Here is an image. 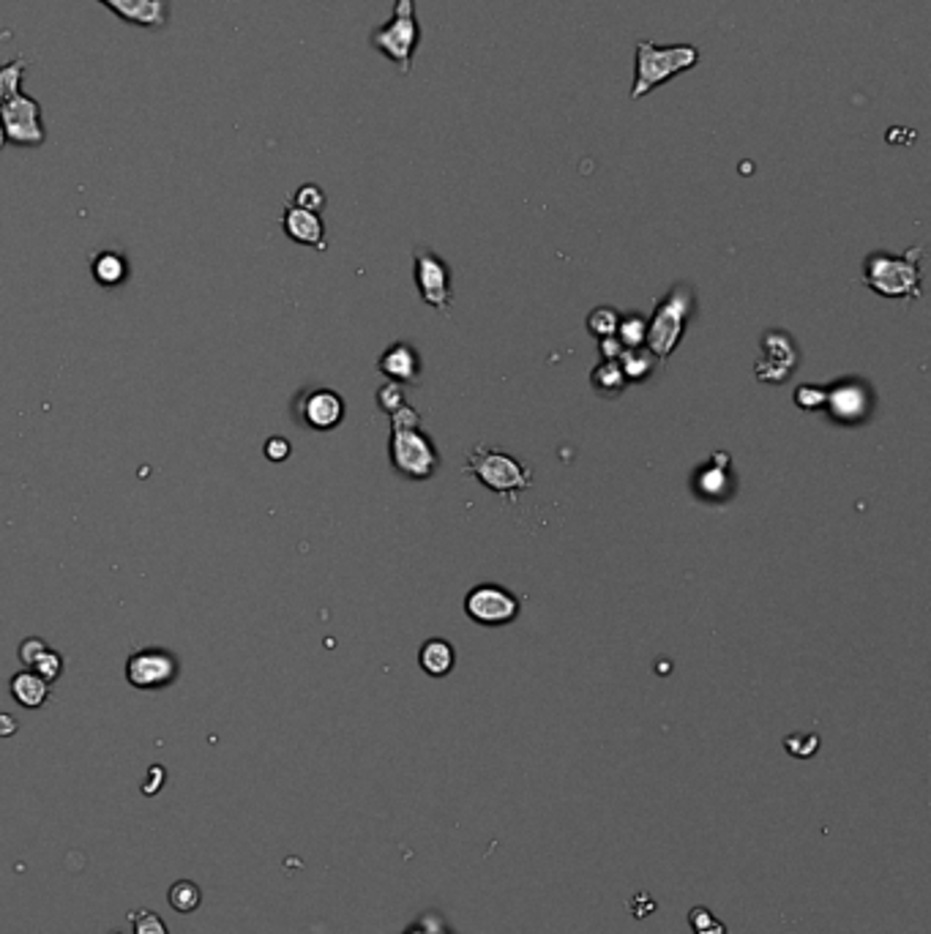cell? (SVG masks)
Here are the masks:
<instances>
[{
  "instance_id": "cell-1",
  "label": "cell",
  "mask_w": 931,
  "mask_h": 934,
  "mask_svg": "<svg viewBox=\"0 0 931 934\" xmlns=\"http://www.w3.org/2000/svg\"><path fill=\"white\" fill-rule=\"evenodd\" d=\"M28 66L25 61H11L0 66V126L6 143L20 148H39L47 143V129L41 121V104L22 91Z\"/></svg>"
},
{
  "instance_id": "cell-2",
  "label": "cell",
  "mask_w": 931,
  "mask_h": 934,
  "mask_svg": "<svg viewBox=\"0 0 931 934\" xmlns=\"http://www.w3.org/2000/svg\"><path fill=\"white\" fill-rule=\"evenodd\" d=\"M703 52L694 44H672L658 47L653 41L640 39L636 41V74L632 88V102H640L647 93L656 88L667 85L669 80L681 78V74L692 72L699 63Z\"/></svg>"
},
{
  "instance_id": "cell-3",
  "label": "cell",
  "mask_w": 931,
  "mask_h": 934,
  "mask_svg": "<svg viewBox=\"0 0 931 934\" xmlns=\"http://www.w3.org/2000/svg\"><path fill=\"white\" fill-rule=\"evenodd\" d=\"M921 260V246H912L904 255L874 252L863 263V285L882 298H904V301L912 298L915 301L923 290Z\"/></svg>"
},
{
  "instance_id": "cell-4",
  "label": "cell",
  "mask_w": 931,
  "mask_h": 934,
  "mask_svg": "<svg viewBox=\"0 0 931 934\" xmlns=\"http://www.w3.org/2000/svg\"><path fill=\"white\" fill-rule=\"evenodd\" d=\"M464 475L479 479L489 492L505 497L509 503L520 501V495L533 486V470L522 460L505 454V451L487 449V445H475L473 451H468Z\"/></svg>"
},
{
  "instance_id": "cell-5",
  "label": "cell",
  "mask_w": 931,
  "mask_h": 934,
  "mask_svg": "<svg viewBox=\"0 0 931 934\" xmlns=\"http://www.w3.org/2000/svg\"><path fill=\"white\" fill-rule=\"evenodd\" d=\"M423 31L416 14V0H393V14L386 25L375 28L369 44L380 52L382 58L399 69V74L412 72V58L421 47Z\"/></svg>"
},
{
  "instance_id": "cell-6",
  "label": "cell",
  "mask_w": 931,
  "mask_h": 934,
  "mask_svg": "<svg viewBox=\"0 0 931 934\" xmlns=\"http://www.w3.org/2000/svg\"><path fill=\"white\" fill-rule=\"evenodd\" d=\"M694 296L688 287H675L667 298L658 301L656 311L651 317V326H647L645 348L664 361L675 352L677 345H681L683 331H686V322L692 317Z\"/></svg>"
},
{
  "instance_id": "cell-7",
  "label": "cell",
  "mask_w": 931,
  "mask_h": 934,
  "mask_svg": "<svg viewBox=\"0 0 931 934\" xmlns=\"http://www.w3.org/2000/svg\"><path fill=\"white\" fill-rule=\"evenodd\" d=\"M391 465L412 481L432 479L440 465V454L432 438L421 427H391Z\"/></svg>"
},
{
  "instance_id": "cell-8",
  "label": "cell",
  "mask_w": 931,
  "mask_h": 934,
  "mask_svg": "<svg viewBox=\"0 0 931 934\" xmlns=\"http://www.w3.org/2000/svg\"><path fill=\"white\" fill-rule=\"evenodd\" d=\"M181 661L178 656L162 648H145L129 656L126 661V680L140 691L167 689L178 680Z\"/></svg>"
},
{
  "instance_id": "cell-9",
  "label": "cell",
  "mask_w": 931,
  "mask_h": 934,
  "mask_svg": "<svg viewBox=\"0 0 931 934\" xmlns=\"http://www.w3.org/2000/svg\"><path fill=\"white\" fill-rule=\"evenodd\" d=\"M412 260H416V285L418 290H421L423 304H429V307L438 309L440 315H446L453 301L451 268H448V263L438 252L423 249V246H418Z\"/></svg>"
},
{
  "instance_id": "cell-10",
  "label": "cell",
  "mask_w": 931,
  "mask_h": 934,
  "mask_svg": "<svg viewBox=\"0 0 931 934\" xmlns=\"http://www.w3.org/2000/svg\"><path fill=\"white\" fill-rule=\"evenodd\" d=\"M464 613L481 626H505L520 615V598L500 585H479L464 596Z\"/></svg>"
},
{
  "instance_id": "cell-11",
  "label": "cell",
  "mask_w": 931,
  "mask_h": 934,
  "mask_svg": "<svg viewBox=\"0 0 931 934\" xmlns=\"http://www.w3.org/2000/svg\"><path fill=\"white\" fill-rule=\"evenodd\" d=\"M825 408H828L830 419L839 424H860L871 410L869 386L860 380H841L828 389Z\"/></svg>"
},
{
  "instance_id": "cell-12",
  "label": "cell",
  "mask_w": 931,
  "mask_h": 934,
  "mask_svg": "<svg viewBox=\"0 0 931 934\" xmlns=\"http://www.w3.org/2000/svg\"><path fill=\"white\" fill-rule=\"evenodd\" d=\"M298 413L300 421L309 429L328 432V429H336L345 419V399L331 389H315L300 399Z\"/></svg>"
},
{
  "instance_id": "cell-13",
  "label": "cell",
  "mask_w": 931,
  "mask_h": 934,
  "mask_svg": "<svg viewBox=\"0 0 931 934\" xmlns=\"http://www.w3.org/2000/svg\"><path fill=\"white\" fill-rule=\"evenodd\" d=\"M795 363H798V350L789 342L787 333H768L763 339V358L757 363V374L765 383H784Z\"/></svg>"
},
{
  "instance_id": "cell-14",
  "label": "cell",
  "mask_w": 931,
  "mask_h": 934,
  "mask_svg": "<svg viewBox=\"0 0 931 934\" xmlns=\"http://www.w3.org/2000/svg\"><path fill=\"white\" fill-rule=\"evenodd\" d=\"M117 20L137 28H164L170 22V0H96Z\"/></svg>"
},
{
  "instance_id": "cell-15",
  "label": "cell",
  "mask_w": 931,
  "mask_h": 934,
  "mask_svg": "<svg viewBox=\"0 0 931 934\" xmlns=\"http://www.w3.org/2000/svg\"><path fill=\"white\" fill-rule=\"evenodd\" d=\"M377 369H380L391 383H399V386L421 383V358H418V352L405 342L391 345V348L382 352L380 361H377Z\"/></svg>"
},
{
  "instance_id": "cell-16",
  "label": "cell",
  "mask_w": 931,
  "mask_h": 934,
  "mask_svg": "<svg viewBox=\"0 0 931 934\" xmlns=\"http://www.w3.org/2000/svg\"><path fill=\"white\" fill-rule=\"evenodd\" d=\"M282 227H285L287 238H293L296 244L320 252L326 249V225H323L320 214H311V211L298 208V205H287Z\"/></svg>"
},
{
  "instance_id": "cell-17",
  "label": "cell",
  "mask_w": 931,
  "mask_h": 934,
  "mask_svg": "<svg viewBox=\"0 0 931 934\" xmlns=\"http://www.w3.org/2000/svg\"><path fill=\"white\" fill-rule=\"evenodd\" d=\"M20 661L25 664L31 673L41 675L47 684H55L58 675L63 673V656L58 650H52L44 639L28 637L22 639L20 645Z\"/></svg>"
},
{
  "instance_id": "cell-18",
  "label": "cell",
  "mask_w": 931,
  "mask_h": 934,
  "mask_svg": "<svg viewBox=\"0 0 931 934\" xmlns=\"http://www.w3.org/2000/svg\"><path fill=\"white\" fill-rule=\"evenodd\" d=\"M9 689H11V697H14V700L28 710H39L41 705L50 700V684H47L41 675L31 673V669L17 673L14 678H11Z\"/></svg>"
},
{
  "instance_id": "cell-19",
  "label": "cell",
  "mask_w": 931,
  "mask_h": 934,
  "mask_svg": "<svg viewBox=\"0 0 931 934\" xmlns=\"http://www.w3.org/2000/svg\"><path fill=\"white\" fill-rule=\"evenodd\" d=\"M418 664L432 678H446L453 669V648L446 639H429V643H423L421 654H418Z\"/></svg>"
},
{
  "instance_id": "cell-20",
  "label": "cell",
  "mask_w": 931,
  "mask_h": 934,
  "mask_svg": "<svg viewBox=\"0 0 931 934\" xmlns=\"http://www.w3.org/2000/svg\"><path fill=\"white\" fill-rule=\"evenodd\" d=\"M591 383H593V389H596L598 397L615 399V397H621L623 391H626L628 380H626V374H623L621 363H617V361H601L598 367L593 369Z\"/></svg>"
},
{
  "instance_id": "cell-21",
  "label": "cell",
  "mask_w": 931,
  "mask_h": 934,
  "mask_svg": "<svg viewBox=\"0 0 931 934\" xmlns=\"http://www.w3.org/2000/svg\"><path fill=\"white\" fill-rule=\"evenodd\" d=\"M656 361L658 358L653 356L645 345H642V348H623L621 358H617L623 374H626V380H632V383H642V380L651 378V372L656 369Z\"/></svg>"
},
{
  "instance_id": "cell-22",
  "label": "cell",
  "mask_w": 931,
  "mask_h": 934,
  "mask_svg": "<svg viewBox=\"0 0 931 934\" xmlns=\"http://www.w3.org/2000/svg\"><path fill=\"white\" fill-rule=\"evenodd\" d=\"M91 274L102 287H117L123 279H126L129 266L117 252H102V255L93 257Z\"/></svg>"
},
{
  "instance_id": "cell-23",
  "label": "cell",
  "mask_w": 931,
  "mask_h": 934,
  "mask_svg": "<svg viewBox=\"0 0 931 934\" xmlns=\"http://www.w3.org/2000/svg\"><path fill=\"white\" fill-rule=\"evenodd\" d=\"M167 902L175 913L188 915L203 904V891H200V885L192 883V880H178V883L170 885Z\"/></svg>"
},
{
  "instance_id": "cell-24",
  "label": "cell",
  "mask_w": 931,
  "mask_h": 934,
  "mask_svg": "<svg viewBox=\"0 0 931 934\" xmlns=\"http://www.w3.org/2000/svg\"><path fill=\"white\" fill-rule=\"evenodd\" d=\"M729 486H733V481H729L727 465H708L697 473V492L699 495L713 497V501H718L722 495H729Z\"/></svg>"
},
{
  "instance_id": "cell-25",
  "label": "cell",
  "mask_w": 931,
  "mask_h": 934,
  "mask_svg": "<svg viewBox=\"0 0 931 934\" xmlns=\"http://www.w3.org/2000/svg\"><path fill=\"white\" fill-rule=\"evenodd\" d=\"M617 333H621V342L623 348H642L645 345V337H647V322L642 315H626L621 317V322H617Z\"/></svg>"
},
{
  "instance_id": "cell-26",
  "label": "cell",
  "mask_w": 931,
  "mask_h": 934,
  "mask_svg": "<svg viewBox=\"0 0 931 934\" xmlns=\"http://www.w3.org/2000/svg\"><path fill=\"white\" fill-rule=\"evenodd\" d=\"M617 322H621V315H617L615 309L598 307V309L591 311V317H587V331H591L596 339L615 337Z\"/></svg>"
},
{
  "instance_id": "cell-27",
  "label": "cell",
  "mask_w": 931,
  "mask_h": 934,
  "mask_svg": "<svg viewBox=\"0 0 931 934\" xmlns=\"http://www.w3.org/2000/svg\"><path fill=\"white\" fill-rule=\"evenodd\" d=\"M129 924H132L134 934H170L167 924L162 921V915L145 907L132 910V913H129Z\"/></svg>"
},
{
  "instance_id": "cell-28",
  "label": "cell",
  "mask_w": 931,
  "mask_h": 934,
  "mask_svg": "<svg viewBox=\"0 0 931 934\" xmlns=\"http://www.w3.org/2000/svg\"><path fill=\"white\" fill-rule=\"evenodd\" d=\"M402 934H453V930H451V924L446 921V915L429 910V913L418 915V918L412 921V924Z\"/></svg>"
},
{
  "instance_id": "cell-29",
  "label": "cell",
  "mask_w": 931,
  "mask_h": 934,
  "mask_svg": "<svg viewBox=\"0 0 931 934\" xmlns=\"http://www.w3.org/2000/svg\"><path fill=\"white\" fill-rule=\"evenodd\" d=\"M293 205H298V208H304V211H311V214H320V211L326 208V192H323L317 184H304L296 192V197H293Z\"/></svg>"
},
{
  "instance_id": "cell-30",
  "label": "cell",
  "mask_w": 931,
  "mask_h": 934,
  "mask_svg": "<svg viewBox=\"0 0 931 934\" xmlns=\"http://www.w3.org/2000/svg\"><path fill=\"white\" fill-rule=\"evenodd\" d=\"M405 404L408 402H405V391L399 383H391V380H388V383L377 391V408H380L386 415L397 413V410L405 408Z\"/></svg>"
},
{
  "instance_id": "cell-31",
  "label": "cell",
  "mask_w": 931,
  "mask_h": 934,
  "mask_svg": "<svg viewBox=\"0 0 931 934\" xmlns=\"http://www.w3.org/2000/svg\"><path fill=\"white\" fill-rule=\"evenodd\" d=\"M825 399H828V389H820V386H800L795 391V402L804 410H822Z\"/></svg>"
},
{
  "instance_id": "cell-32",
  "label": "cell",
  "mask_w": 931,
  "mask_h": 934,
  "mask_svg": "<svg viewBox=\"0 0 931 934\" xmlns=\"http://www.w3.org/2000/svg\"><path fill=\"white\" fill-rule=\"evenodd\" d=\"M688 924L694 926L697 934H710L713 930H718V926H724L708 907H694L692 913H688Z\"/></svg>"
},
{
  "instance_id": "cell-33",
  "label": "cell",
  "mask_w": 931,
  "mask_h": 934,
  "mask_svg": "<svg viewBox=\"0 0 931 934\" xmlns=\"http://www.w3.org/2000/svg\"><path fill=\"white\" fill-rule=\"evenodd\" d=\"M784 746H787V751L792 757H811L817 751V746H820V738L817 736H789L784 740Z\"/></svg>"
},
{
  "instance_id": "cell-34",
  "label": "cell",
  "mask_w": 931,
  "mask_h": 934,
  "mask_svg": "<svg viewBox=\"0 0 931 934\" xmlns=\"http://www.w3.org/2000/svg\"><path fill=\"white\" fill-rule=\"evenodd\" d=\"M263 451L270 462H282V460H287V456H290V440L279 438V434H276V438L265 440Z\"/></svg>"
},
{
  "instance_id": "cell-35",
  "label": "cell",
  "mask_w": 931,
  "mask_h": 934,
  "mask_svg": "<svg viewBox=\"0 0 931 934\" xmlns=\"http://www.w3.org/2000/svg\"><path fill=\"white\" fill-rule=\"evenodd\" d=\"M598 348H601V356H604V361H617L623 352V342L617 337H606V339H598Z\"/></svg>"
},
{
  "instance_id": "cell-36",
  "label": "cell",
  "mask_w": 931,
  "mask_h": 934,
  "mask_svg": "<svg viewBox=\"0 0 931 934\" xmlns=\"http://www.w3.org/2000/svg\"><path fill=\"white\" fill-rule=\"evenodd\" d=\"M162 781H164V768L162 766H153L149 771V781H145L143 792L145 796H153V792L162 790Z\"/></svg>"
},
{
  "instance_id": "cell-37",
  "label": "cell",
  "mask_w": 931,
  "mask_h": 934,
  "mask_svg": "<svg viewBox=\"0 0 931 934\" xmlns=\"http://www.w3.org/2000/svg\"><path fill=\"white\" fill-rule=\"evenodd\" d=\"M3 145H6V137H3V126H0V151H3Z\"/></svg>"
},
{
  "instance_id": "cell-38",
  "label": "cell",
  "mask_w": 931,
  "mask_h": 934,
  "mask_svg": "<svg viewBox=\"0 0 931 934\" xmlns=\"http://www.w3.org/2000/svg\"><path fill=\"white\" fill-rule=\"evenodd\" d=\"M115 934H121V932H115Z\"/></svg>"
}]
</instances>
